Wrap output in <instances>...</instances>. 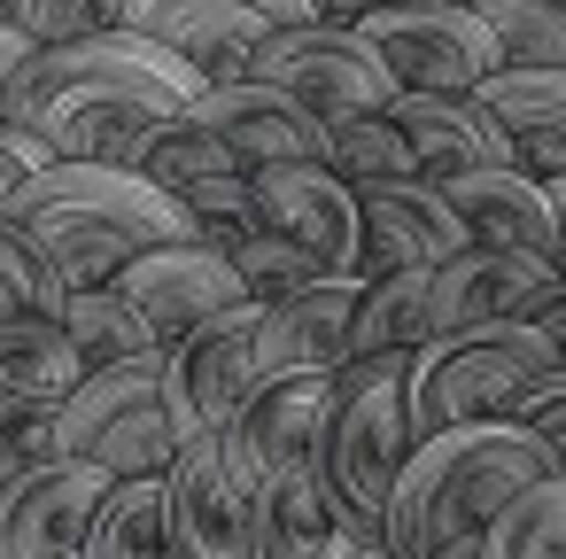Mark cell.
Masks as SVG:
<instances>
[{"label": "cell", "mask_w": 566, "mask_h": 559, "mask_svg": "<svg viewBox=\"0 0 566 559\" xmlns=\"http://www.w3.org/2000/svg\"><path fill=\"white\" fill-rule=\"evenodd\" d=\"M109 474L86 458L32 466L0 489V559H78V536L102 505Z\"/></svg>", "instance_id": "obj_18"}, {"label": "cell", "mask_w": 566, "mask_h": 559, "mask_svg": "<svg viewBox=\"0 0 566 559\" xmlns=\"http://www.w3.org/2000/svg\"><path fill=\"white\" fill-rule=\"evenodd\" d=\"M357 296L365 280H318L272 311H256V350H249V381H280V373H342L349 365V334H357Z\"/></svg>", "instance_id": "obj_19"}, {"label": "cell", "mask_w": 566, "mask_h": 559, "mask_svg": "<svg viewBox=\"0 0 566 559\" xmlns=\"http://www.w3.org/2000/svg\"><path fill=\"white\" fill-rule=\"evenodd\" d=\"M458 9H481V0H458Z\"/></svg>", "instance_id": "obj_47"}, {"label": "cell", "mask_w": 566, "mask_h": 559, "mask_svg": "<svg viewBox=\"0 0 566 559\" xmlns=\"http://www.w3.org/2000/svg\"><path fill=\"white\" fill-rule=\"evenodd\" d=\"M179 203H187V218H195V241H202V249H218V257H226L241 234H256V226H264V218H256V187H249V172L195 179Z\"/></svg>", "instance_id": "obj_35"}, {"label": "cell", "mask_w": 566, "mask_h": 559, "mask_svg": "<svg viewBox=\"0 0 566 559\" xmlns=\"http://www.w3.org/2000/svg\"><path fill=\"white\" fill-rule=\"evenodd\" d=\"M419 272H388V280H365L357 296V334H349V358H380V350H419Z\"/></svg>", "instance_id": "obj_32"}, {"label": "cell", "mask_w": 566, "mask_h": 559, "mask_svg": "<svg viewBox=\"0 0 566 559\" xmlns=\"http://www.w3.org/2000/svg\"><path fill=\"white\" fill-rule=\"evenodd\" d=\"M125 24L164 40V48H179L210 86H233V79H249V55L272 32L326 24V17L311 9V0H133Z\"/></svg>", "instance_id": "obj_9"}, {"label": "cell", "mask_w": 566, "mask_h": 559, "mask_svg": "<svg viewBox=\"0 0 566 559\" xmlns=\"http://www.w3.org/2000/svg\"><path fill=\"white\" fill-rule=\"evenodd\" d=\"M551 474V451L520 420H465L442 435H419L396 489H388V551L396 559H434L450 544H473L504 497Z\"/></svg>", "instance_id": "obj_2"}, {"label": "cell", "mask_w": 566, "mask_h": 559, "mask_svg": "<svg viewBox=\"0 0 566 559\" xmlns=\"http://www.w3.org/2000/svg\"><path fill=\"white\" fill-rule=\"evenodd\" d=\"M566 280L543 257H512V249H458L442 265L419 272V342L458 334V327H496V319H535L543 303H558Z\"/></svg>", "instance_id": "obj_10"}, {"label": "cell", "mask_w": 566, "mask_h": 559, "mask_svg": "<svg viewBox=\"0 0 566 559\" xmlns=\"http://www.w3.org/2000/svg\"><path fill=\"white\" fill-rule=\"evenodd\" d=\"M0 311H63V288L48 272V241L24 218H0Z\"/></svg>", "instance_id": "obj_36"}, {"label": "cell", "mask_w": 566, "mask_h": 559, "mask_svg": "<svg viewBox=\"0 0 566 559\" xmlns=\"http://www.w3.org/2000/svg\"><path fill=\"white\" fill-rule=\"evenodd\" d=\"M48 164H55V148H48L32 125H9V117H0V218L17 210L24 179H32V172H48Z\"/></svg>", "instance_id": "obj_38"}, {"label": "cell", "mask_w": 566, "mask_h": 559, "mask_svg": "<svg viewBox=\"0 0 566 559\" xmlns=\"http://www.w3.org/2000/svg\"><path fill=\"white\" fill-rule=\"evenodd\" d=\"M535 327H543V342H551V358L566 365V296H558V303H543V311H535Z\"/></svg>", "instance_id": "obj_42"}, {"label": "cell", "mask_w": 566, "mask_h": 559, "mask_svg": "<svg viewBox=\"0 0 566 559\" xmlns=\"http://www.w3.org/2000/svg\"><path fill=\"white\" fill-rule=\"evenodd\" d=\"M140 172H148L156 187H171V195H187L195 179H218V172H241V164L226 156V141H218V133H202V125H195V117L179 110V117H171V125H164V133L148 141V156H140Z\"/></svg>", "instance_id": "obj_33"}, {"label": "cell", "mask_w": 566, "mask_h": 559, "mask_svg": "<svg viewBox=\"0 0 566 559\" xmlns=\"http://www.w3.org/2000/svg\"><path fill=\"white\" fill-rule=\"evenodd\" d=\"M249 79L295 94L318 125L342 117H373L396 102V79L380 71V55L357 40V24H287L249 55Z\"/></svg>", "instance_id": "obj_8"}, {"label": "cell", "mask_w": 566, "mask_h": 559, "mask_svg": "<svg viewBox=\"0 0 566 559\" xmlns=\"http://www.w3.org/2000/svg\"><path fill=\"white\" fill-rule=\"evenodd\" d=\"M311 9H318L326 24H357L365 9H388V0H311Z\"/></svg>", "instance_id": "obj_44"}, {"label": "cell", "mask_w": 566, "mask_h": 559, "mask_svg": "<svg viewBox=\"0 0 566 559\" xmlns=\"http://www.w3.org/2000/svg\"><path fill=\"white\" fill-rule=\"evenodd\" d=\"M326 373H280V381H249V396L226 412L218 427V458L241 489H256L272 466L318 451V420H326Z\"/></svg>", "instance_id": "obj_13"}, {"label": "cell", "mask_w": 566, "mask_h": 559, "mask_svg": "<svg viewBox=\"0 0 566 559\" xmlns=\"http://www.w3.org/2000/svg\"><path fill=\"white\" fill-rule=\"evenodd\" d=\"M326 536H334V505H326V482H318V451L272 466L249 489V551L256 559H318Z\"/></svg>", "instance_id": "obj_22"}, {"label": "cell", "mask_w": 566, "mask_h": 559, "mask_svg": "<svg viewBox=\"0 0 566 559\" xmlns=\"http://www.w3.org/2000/svg\"><path fill=\"white\" fill-rule=\"evenodd\" d=\"M520 427L551 451V474H566V365H558V373L520 404Z\"/></svg>", "instance_id": "obj_39"}, {"label": "cell", "mask_w": 566, "mask_h": 559, "mask_svg": "<svg viewBox=\"0 0 566 559\" xmlns=\"http://www.w3.org/2000/svg\"><path fill=\"white\" fill-rule=\"evenodd\" d=\"M32 234L48 241V272H55V288H63V296L117 288V272L140 257L125 234H102V226H63V218H48V226H32Z\"/></svg>", "instance_id": "obj_30"}, {"label": "cell", "mask_w": 566, "mask_h": 559, "mask_svg": "<svg viewBox=\"0 0 566 559\" xmlns=\"http://www.w3.org/2000/svg\"><path fill=\"white\" fill-rule=\"evenodd\" d=\"M63 334H71V350H78V365L86 373H102V365H133V358H156L164 342L148 334V319L117 296V288H94V296H63Z\"/></svg>", "instance_id": "obj_26"}, {"label": "cell", "mask_w": 566, "mask_h": 559, "mask_svg": "<svg viewBox=\"0 0 566 559\" xmlns=\"http://www.w3.org/2000/svg\"><path fill=\"white\" fill-rule=\"evenodd\" d=\"M187 117H195L202 133H218L241 172H264V164H326V125H318L295 94H280V86H264V79L210 86Z\"/></svg>", "instance_id": "obj_16"}, {"label": "cell", "mask_w": 566, "mask_h": 559, "mask_svg": "<svg viewBox=\"0 0 566 559\" xmlns=\"http://www.w3.org/2000/svg\"><path fill=\"white\" fill-rule=\"evenodd\" d=\"M226 265H233V280H241V296H249L256 311H272V303H287V296H303V288L334 280L311 249H295V241H287V234H272V226L241 234V241L226 249Z\"/></svg>", "instance_id": "obj_28"}, {"label": "cell", "mask_w": 566, "mask_h": 559, "mask_svg": "<svg viewBox=\"0 0 566 559\" xmlns=\"http://www.w3.org/2000/svg\"><path fill=\"white\" fill-rule=\"evenodd\" d=\"M403 373L411 350H380V358H349L326 389V420H318V482L334 505V528L349 536H380L388 528V489L411 458V412H403ZM388 544V536H380Z\"/></svg>", "instance_id": "obj_3"}, {"label": "cell", "mask_w": 566, "mask_h": 559, "mask_svg": "<svg viewBox=\"0 0 566 559\" xmlns=\"http://www.w3.org/2000/svg\"><path fill=\"white\" fill-rule=\"evenodd\" d=\"M24 63H32V40H24L17 24H0V102H9V86H17Z\"/></svg>", "instance_id": "obj_40"}, {"label": "cell", "mask_w": 566, "mask_h": 559, "mask_svg": "<svg viewBox=\"0 0 566 559\" xmlns=\"http://www.w3.org/2000/svg\"><path fill=\"white\" fill-rule=\"evenodd\" d=\"M318 559H396V551H388V544H380V536H349V528H334V536H326V551H318Z\"/></svg>", "instance_id": "obj_41"}, {"label": "cell", "mask_w": 566, "mask_h": 559, "mask_svg": "<svg viewBox=\"0 0 566 559\" xmlns=\"http://www.w3.org/2000/svg\"><path fill=\"white\" fill-rule=\"evenodd\" d=\"M558 9H566V0H558Z\"/></svg>", "instance_id": "obj_48"}, {"label": "cell", "mask_w": 566, "mask_h": 559, "mask_svg": "<svg viewBox=\"0 0 566 559\" xmlns=\"http://www.w3.org/2000/svg\"><path fill=\"white\" fill-rule=\"evenodd\" d=\"M450 195V210L465 218L473 249H512V257H543L558 249L551 234V187L520 164H489V172H458V179H434Z\"/></svg>", "instance_id": "obj_21"}, {"label": "cell", "mask_w": 566, "mask_h": 559, "mask_svg": "<svg viewBox=\"0 0 566 559\" xmlns=\"http://www.w3.org/2000/svg\"><path fill=\"white\" fill-rule=\"evenodd\" d=\"M481 110L504 125L520 172L566 179V71H496L481 86Z\"/></svg>", "instance_id": "obj_23"}, {"label": "cell", "mask_w": 566, "mask_h": 559, "mask_svg": "<svg viewBox=\"0 0 566 559\" xmlns=\"http://www.w3.org/2000/svg\"><path fill=\"white\" fill-rule=\"evenodd\" d=\"M9 218H24V226H48V218L102 226V234H125L133 249L195 241L187 203L171 187H156L148 172H133V164H48V172L24 179V195H17Z\"/></svg>", "instance_id": "obj_7"}, {"label": "cell", "mask_w": 566, "mask_h": 559, "mask_svg": "<svg viewBox=\"0 0 566 559\" xmlns=\"http://www.w3.org/2000/svg\"><path fill=\"white\" fill-rule=\"evenodd\" d=\"M164 544H171V559H256L249 489L226 474L218 435L179 443V458L164 466Z\"/></svg>", "instance_id": "obj_14"}, {"label": "cell", "mask_w": 566, "mask_h": 559, "mask_svg": "<svg viewBox=\"0 0 566 559\" xmlns=\"http://www.w3.org/2000/svg\"><path fill=\"white\" fill-rule=\"evenodd\" d=\"M78 381H86V365L55 311H0V396L63 404Z\"/></svg>", "instance_id": "obj_24"}, {"label": "cell", "mask_w": 566, "mask_h": 559, "mask_svg": "<svg viewBox=\"0 0 566 559\" xmlns=\"http://www.w3.org/2000/svg\"><path fill=\"white\" fill-rule=\"evenodd\" d=\"M71 458L63 451V404H40V396H0V489L32 466H55Z\"/></svg>", "instance_id": "obj_34"}, {"label": "cell", "mask_w": 566, "mask_h": 559, "mask_svg": "<svg viewBox=\"0 0 566 559\" xmlns=\"http://www.w3.org/2000/svg\"><path fill=\"white\" fill-rule=\"evenodd\" d=\"M434 559H481V536H473V544H450V551H434Z\"/></svg>", "instance_id": "obj_45"}, {"label": "cell", "mask_w": 566, "mask_h": 559, "mask_svg": "<svg viewBox=\"0 0 566 559\" xmlns=\"http://www.w3.org/2000/svg\"><path fill=\"white\" fill-rule=\"evenodd\" d=\"M481 559H566V474L527 482L481 528Z\"/></svg>", "instance_id": "obj_27"}, {"label": "cell", "mask_w": 566, "mask_h": 559, "mask_svg": "<svg viewBox=\"0 0 566 559\" xmlns=\"http://www.w3.org/2000/svg\"><path fill=\"white\" fill-rule=\"evenodd\" d=\"M357 210H365V272L357 280H388V272H411V265H442L458 249H473L465 218L450 210V195L434 179H373L357 187Z\"/></svg>", "instance_id": "obj_17"}, {"label": "cell", "mask_w": 566, "mask_h": 559, "mask_svg": "<svg viewBox=\"0 0 566 559\" xmlns=\"http://www.w3.org/2000/svg\"><path fill=\"white\" fill-rule=\"evenodd\" d=\"M78 559H171V544H164V474L109 482L86 536H78Z\"/></svg>", "instance_id": "obj_25"}, {"label": "cell", "mask_w": 566, "mask_h": 559, "mask_svg": "<svg viewBox=\"0 0 566 559\" xmlns=\"http://www.w3.org/2000/svg\"><path fill=\"white\" fill-rule=\"evenodd\" d=\"M357 40L380 55L396 94H481L504 71L496 32L473 9H458V0H388V9H365Z\"/></svg>", "instance_id": "obj_5"}, {"label": "cell", "mask_w": 566, "mask_h": 559, "mask_svg": "<svg viewBox=\"0 0 566 559\" xmlns=\"http://www.w3.org/2000/svg\"><path fill=\"white\" fill-rule=\"evenodd\" d=\"M558 373L551 342L535 319H496V327H458L411 350L403 373V412L411 435H442L465 420H520V404Z\"/></svg>", "instance_id": "obj_4"}, {"label": "cell", "mask_w": 566, "mask_h": 559, "mask_svg": "<svg viewBox=\"0 0 566 559\" xmlns=\"http://www.w3.org/2000/svg\"><path fill=\"white\" fill-rule=\"evenodd\" d=\"M249 350H256V303L218 311L202 327H187L179 342H164L156 381H164V412L179 443H202L226 427V412L249 396Z\"/></svg>", "instance_id": "obj_11"}, {"label": "cell", "mask_w": 566, "mask_h": 559, "mask_svg": "<svg viewBox=\"0 0 566 559\" xmlns=\"http://www.w3.org/2000/svg\"><path fill=\"white\" fill-rule=\"evenodd\" d=\"M396 133L411 141L419 179H458V172H489V164H520L504 125L481 110V94H396L388 102Z\"/></svg>", "instance_id": "obj_20"}, {"label": "cell", "mask_w": 566, "mask_h": 559, "mask_svg": "<svg viewBox=\"0 0 566 559\" xmlns=\"http://www.w3.org/2000/svg\"><path fill=\"white\" fill-rule=\"evenodd\" d=\"M256 187V218L272 234H287L295 249H311L334 280H357L365 272V210H357V187L326 164H264L249 172Z\"/></svg>", "instance_id": "obj_12"}, {"label": "cell", "mask_w": 566, "mask_h": 559, "mask_svg": "<svg viewBox=\"0 0 566 559\" xmlns=\"http://www.w3.org/2000/svg\"><path fill=\"white\" fill-rule=\"evenodd\" d=\"M473 17L496 32L504 71H566V9L558 0H481Z\"/></svg>", "instance_id": "obj_29"}, {"label": "cell", "mask_w": 566, "mask_h": 559, "mask_svg": "<svg viewBox=\"0 0 566 559\" xmlns=\"http://www.w3.org/2000/svg\"><path fill=\"white\" fill-rule=\"evenodd\" d=\"M156 358H164V350H156ZM156 358L102 365V373H86V381L63 396V451L86 458V466H102L109 482L164 474V466L179 458V435H171V412H164Z\"/></svg>", "instance_id": "obj_6"}, {"label": "cell", "mask_w": 566, "mask_h": 559, "mask_svg": "<svg viewBox=\"0 0 566 559\" xmlns=\"http://www.w3.org/2000/svg\"><path fill=\"white\" fill-rule=\"evenodd\" d=\"M117 296L148 319V334H156V342H179L187 327H202V319H218V311H241V303H249V296H241V280H233V265H226L218 249H202V241L140 249V257L117 272Z\"/></svg>", "instance_id": "obj_15"}, {"label": "cell", "mask_w": 566, "mask_h": 559, "mask_svg": "<svg viewBox=\"0 0 566 559\" xmlns=\"http://www.w3.org/2000/svg\"><path fill=\"white\" fill-rule=\"evenodd\" d=\"M543 187H551V234H558L551 265H558V280H566V179H543Z\"/></svg>", "instance_id": "obj_43"}, {"label": "cell", "mask_w": 566, "mask_h": 559, "mask_svg": "<svg viewBox=\"0 0 566 559\" xmlns=\"http://www.w3.org/2000/svg\"><path fill=\"white\" fill-rule=\"evenodd\" d=\"M133 0H17V32L32 48H71V40H102L125 32Z\"/></svg>", "instance_id": "obj_37"}, {"label": "cell", "mask_w": 566, "mask_h": 559, "mask_svg": "<svg viewBox=\"0 0 566 559\" xmlns=\"http://www.w3.org/2000/svg\"><path fill=\"white\" fill-rule=\"evenodd\" d=\"M326 172H342L349 187H373V179H411L419 164H411V141L396 133V117L373 110V117L326 125Z\"/></svg>", "instance_id": "obj_31"}, {"label": "cell", "mask_w": 566, "mask_h": 559, "mask_svg": "<svg viewBox=\"0 0 566 559\" xmlns=\"http://www.w3.org/2000/svg\"><path fill=\"white\" fill-rule=\"evenodd\" d=\"M0 24H17V0H0Z\"/></svg>", "instance_id": "obj_46"}, {"label": "cell", "mask_w": 566, "mask_h": 559, "mask_svg": "<svg viewBox=\"0 0 566 559\" xmlns=\"http://www.w3.org/2000/svg\"><path fill=\"white\" fill-rule=\"evenodd\" d=\"M210 94V79L148 40V32H102V40H71V48H32V63L17 71L0 117L9 125H32L55 164H133L148 156V141L195 110Z\"/></svg>", "instance_id": "obj_1"}]
</instances>
